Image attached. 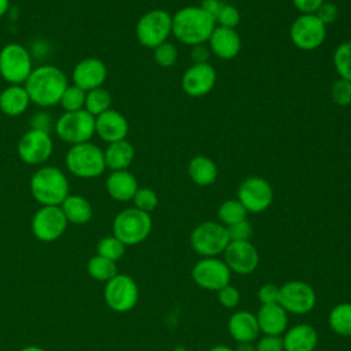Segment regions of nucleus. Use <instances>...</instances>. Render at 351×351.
Here are the masks:
<instances>
[{"label": "nucleus", "instance_id": "obj_1", "mask_svg": "<svg viewBox=\"0 0 351 351\" xmlns=\"http://www.w3.org/2000/svg\"><path fill=\"white\" fill-rule=\"evenodd\" d=\"M67 85L69 84L64 73L51 64L33 69L23 84L30 101L40 107H52L59 104Z\"/></svg>", "mask_w": 351, "mask_h": 351}, {"label": "nucleus", "instance_id": "obj_2", "mask_svg": "<svg viewBox=\"0 0 351 351\" xmlns=\"http://www.w3.org/2000/svg\"><path fill=\"white\" fill-rule=\"evenodd\" d=\"M215 26V21L200 7H182L171 15V34L185 45L206 44Z\"/></svg>", "mask_w": 351, "mask_h": 351}, {"label": "nucleus", "instance_id": "obj_3", "mask_svg": "<svg viewBox=\"0 0 351 351\" xmlns=\"http://www.w3.org/2000/svg\"><path fill=\"white\" fill-rule=\"evenodd\" d=\"M30 193L41 206H60L70 195L66 174L55 166H43L30 178Z\"/></svg>", "mask_w": 351, "mask_h": 351}, {"label": "nucleus", "instance_id": "obj_4", "mask_svg": "<svg viewBox=\"0 0 351 351\" xmlns=\"http://www.w3.org/2000/svg\"><path fill=\"white\" fill-rule=\"evenodd\" d=\"M64 162L67 170L78 178H96L107 169L103 151L90 141L71 145Z\"/></svg>", "mask_w": 351, "mask_h": 351}, {"label": "nucleus", "instance_id": "obj_5", "mask_svg": "<svg viewBox=\"0 0 351 351\" xmlns=\"http://www.w3.org/2000/svg\"><path fill=\"white\" fill-rule=\"evenodd\" d=\"M151 229V215L136 207L122 210L117 214L112 222L114 236L125 245H136L143 243L149 236Z\"/></svg>", "mask_w": 351, "mask_h": 351}, {"label": "nucleus", "instance_id": "obj_6", "mask_svg": "<svg viewBox=\"0 0 351 351\" xmlns=\"http://www.w3.org/2000/svg\"><path fill=\"white\" fill-rule=\"evenodd\" d=\"M95 119L86 110L63 112L55 123L56 136L70 145L88 143L96 134Z\"/></svg>", "mask_w": 351, "mask_h": 351}, {"label": "nucleus", "instance_id": "obj_7", "mask_svg": "<svg viewBox=\"0 0 351 351\" xmlns=\"http://www.w3.org/2000/svg\"><path fill=\"white\" fill-rule=\"evenodd\" d=\"M33 71L30 52L18 43H10L0 51V75L10 85H23Z\"/></svg>", "mask_w": 351, "mask_h": 351}, {"label": "nucleus", "instance_id": "obj_8", "mask_svg": "<svg viewBox=\"0 0 351 351\" xmlns=\"http://www.w3.org/2000/svg\"><path fill=\"white\" fill-rule=\"evenodd\" d=\"M230 243L226 226L214 221H204L196 225L191 233V247L193 251L203 256H218L223 254Z\"/></svg>", "mask_w": 351, "mask_h": 351}, {"label": "nucleus", "instance_id": "obj_9", "mask_svg": "<svg viewBox=\"0 0 351 351\" xmlns=\"http://www.w3.org/2000/svg\"><path fill=\"white\" fill-rule=\"evenodd\" d=\"M171 34V15L160 8L151 10L140 16L136 23L137 41L149 49L167 41Z\"/></svg>", "mask_w": 351, "mask_h": 351}, {"label": "nucleus", "instance_id": "obj_10", "mask_svg": "<svg viewBox=\"0 0 351 351\" xmlns=\"http://www.w3.org/2000/svg\"><path fill=\"white\" fill-rule=\"evenodd\" d=\"M53 151V141L49 132L32 128L18 141L16 152L19 159L30 166L45 163Z\"/></svg>", "mask_w": 351, "mask_h": 351}, {"label": "nucleus", "instance_id": "obj_11", "mask_svg": "<svg viewBox=\"0 0 351 351\" xmlns=\"http://www.w3.org/2000/svg\"><path fill=\"white\" fill-rule=\"evenodd\" d=\"M292 44L302 51L319 48L326 37V26L314 14H302L289 29Z\"/></svg>", "mask_w": 351, "mask_h": 351}, {"label": "nucleus", "instance_id": "obj_12", "mask_svg": "<svg viewBox=\"0 0 351 351\" xmlns=\"http://www.w3.org/2000/svg\"><path fill=\"white\" fill-rule=\"evenodd\" d=\"M317 295L313 287L304 281L292 280L280 287L278 304L291 314L303 315L315 307Z\"/></svg>", "mask_w": 351, "mask_h": 351}, {"label": "nucleus", "instance_id": "obj_13", "mask_svg": "<svg viewBox=\"0 0 351 351\" xmlns=\"http://www.w3.org/2000/svg\"><path fill=\"white\" fill-rule=\"evenodd\" d=\"M104 300L117 313L130 311L138 300V287L128 274H117L106 282Z\"/></svg>", "mask_w": 351, "mask_h": 351}, {"label": "nucleus", "instance_id": "obj_14", "mask_svg": "<svg viewBox=\"0 0 351 351\" xmlns=\"http://www.w3.org/2000/svg\"><path fill=\"white\" fill-rule=\"evenodd\" d=\"M237 200L247 213H263L273 203V188L262 177H248L237 188Z\"/></svg>", "mask_w": 351, "mask_h": 351}, {"label": "nucleus", "instance_id": "obj_15", "mask_svg": "<svg viewBox=\"0 0 351 351\" xmlns=\"http://www.w3.org/2000/svg\"><path fill=\"white\" fill-rule=\"evenodd\" d=\"M232 271L226 263L217 256L202 258L192 267V280L196 285L207 291H219L230 284Z\"/></svg>", "mask_w": 351, "mask_h": 351}, {"label": "nucleus", "instance_id": "obj_16", "mask_svg": "<svg viewBox=\"0 0 351 351\" xmlns=\"http://www.w3.org/2000/svg\"><path fill=\"white\" fill-rule=\"evenodd\" d=\"M67 223L60 206H41L33 215L32 232L41 241H55L64 233Z\"/></svg>", "mask_w": 351, "mask_h": 351}, {"label": "nucleus", "instance_id": "obj_17", "mask_svg": "<svg viewBox=\"0 0 351 351\" xmlns=\"http://www.w3.org/2000/svg\"><path fill=\"white\" fill-rule=\"evenodd\" d=\"M223 262L230 271L247 276L259 265V254L251 241H230L223 251Z\"/></svg>", "mask_w": 351, "mask_h": 351}, {"label": "nucleus", "instance_id": "obj_18", "mask_svg": "<svg viewBox=\"0 0 351 351\" xmlns=\"http://www.w3.org/2000/svg\"><path fill=\"white\" fill-rule=\"evenodd\" d=\"M217 81V73L210 63H193L182 77V90L191 97H203L211 92Z\"/></svg>", "mask_w": 351, "mask_h": 351}, {"label": "nucleus", "instance_id": "obj_19", "mask_svg": "<svg viewBox=\"0 0 351 351\" xmlns=\"http://www.w3.org/2000/svg\"><path fill=\"white\" fill-rule=\"evenodd\" d=\"M107 78V67L99 58H85L80 60L71 73L73 84L85 92L103 86Z\"/></svg>", "mask_w": 351, "mask_h": 351}, {"label": "nucleus", "instance_id": "obj_20", "mask_svg": "<svg viewBox=\"0 0 351 351\" xmlns=\"http://www.w3.org/2000/svg\"><path fill=\"white\" fill-rule=\"evenodd\" d=\"M95 118V132L103 141L110 144L126 138L129 123L119 111L110 108Z\"/></svg>", "mask_w": 351, "mask_h": 351}, {"label": "nucleus", "instance_id": "obj_21", "mask_svg": "<svg viewBox=\"0 0 351 351\" xmlns=\"http://www.w3.org/2000/svg\"><path fill=\"white\" fill-rule=\"evenodd\" d=\"M207 43L211 53L222 60L236 58L241 49V40L236 29L215 26Z\"/></svg>", "mask_w": 351, "mask_h": 351}, {"label": "nucleus", "instance_id": "obj_22", "mask_svg": "<svg viewBox=\"0 0 351 351\" xmlns=\"http://www.w3.org/2000/svg\"><path fill=\"white\" fill-rule=\"evenodd\" d=\"M255 315L263 335L281 336L288 329V313L278 303L262 304Z\"/></svg>", "mask_w": 351, "mask_h": 351}, {"label": "nucleus", "instance_id": "obj_23", "mask_svg": "<svg viewBox=\"0 0 351 351\" xmlns=\"http://www.w3.org/2000/svg\"><path fill=\"white\" fill-rule=\"evenodd\" d=\"M282 344L284 351H314L318 344V333L310 324H296L285 330Z\"/></svg>", "mask_w": 351, "mask_h": 351}, {"label": "nucleus", "instance_id": "obj_24", "mask_svg": "<svg viewBox=\"0 0 351 351\" xmlns=\"http://www.w3.org/2000/svg\"><path fill=\"white\" fill-rule=\"evenodd\" d=\"M228 330L230 336L236 340V343H252L258 339V335L261 333L256 315L245 310H239L229 317Z\"/></svg>", "mask_w": 351, "mask_h": 351}, {"label": "nucleus", "instance_id": "obj_25", "mask_svg": "<svg viewBox=\"0 0 351 351\" xmlns=\"http://www.w3.org/2000/svg\"><path fill=\"white\" fill-rule=\"evenodd\" d=\"M138 189L136 177L128 170L111 171L106 180L108 196L117 202H129Z\"/></svg>", "mask_w": 351, "mask_h": 351}, {"label": "nucleus", "instance_id": "obj_26", "mask_svg": "<svg viewBox=\"0 0 351 351\" xmlns=\"http://www.w3.org/2000/svg\"><path fill=\"white\" fill-rule=\"evenodd\" d=\"M30 103V97L23 85H8L0 93V111L8 117L22 115Z\"/></svg>", "mask_w": 351, "mask_h": 351}, {"label": "nucleus", "instance_id": "obj_27", "mask_svg": "<svg viewBox=\"0 0 351 351\" xmlns=\"http://www.w3.org/2000/svg\"><path fill=\"white\" fill-rule=\"evenodd\" d=\"M106 167L111 171L128 170L134 159V147L126 138L110 143L103 151Z\"/></svg>", "mask_w": 351, "mask_h": 351}, {"label": "nucleus", "instance_id": "obj_28", "mask_svg": "<svg viewBox=\"0 0 351 351\" xmlns=\"http://www.w3.org/2000/svg\"><path fill=\"white\" fill-rule=\"evenodd\" d=\"M188 174L193 184L199 186H208L215 182L218 177V169L213 159L204 155H197L189 160Z\"/></svg>", "mask_w": 351, "mask_h": 351}, {"label": "nucleus", "instance_id": "obj_29", "mask_svg": "<svg viewBox=\"0 0 351 351\" xmlns=\"http://www.w3.org/2000/svg\"><path fill=\"white\" fill-rule=\"evenodd\" d=\"M60 208L67 219L74 225H84L92 219L93 208L90 203L80 195H69L60 204Z\"/></svg>", "mask_w": 351, "mask_h": 351}, {"label": "nucleus", "instance_id": "obj_30", "mask_svg": "<svg viewBox=\"0 0 351 351\" xmlns=\"http://www.w3.org/2000/svg\"><path fill=\"white\" fill-rule=\"evenodd\" d=\"M328 324L335 333L351 337V303L344 302L332 307L328 315Z\"/></svg>", "mask_w": 351, "mask_h": 351}, {"label": "nucleus", "instance_id": "obj_31", "mask_svg": "<svg viewBox=\"0 0 351 351\" xmlns=\"http://www.w3.org/2000/svg\"><path fill=\"white\" fill-rule=\"evenodd\" d=\"M111 101H112V99H111L110 92L107 89H104L103 86H100V88L86 92L84 110H86L93 117H97L111 108Z\"/></svg>", "mask_w": 351, "mask_h": 351}, {"label": "nucleus", "instance_id": "obj_32", "mask_svg": "<svg viewBox=\"0 0 351 351\" xmlns=\"http://www.w3.org/2000/svg\"><path fill=\"white\" fill-rule=\"evenodd\" d=\"M247 210L237 199H228L218 207L219 223L223 226H230L243 219H247Z\"/></svg>", "mask_w": 351, "mask_h": 351}, {"label": "nucleus", "instance_id": "obj_33", "mask_svg": "<svg viewBox=\"0 0 351 351\" xmlns=\"http://www.w3.org/2000/svg\"><path fill=\"white\" fill-rule=\"evenodd\" d=\"M88 273L92 278L97 280V281H108L111 280L114 276L118 274L117 271V265L114 261H110L104 256L100 255H95L88 261L86 265Z\"/></svg>", "mask_w": 351, "mask_h": 351}, {"label": "nucleus", "instance_id": "obj_34", "mask_svg": "<svg viewBox=\"0 0 351 351\" xmlns=\"http://www.w3.org/2000/svg\"><path fill=\"white\" fill-rule=\"evenodd\" d=\"M333 66L339 78L351 81V41L339 44L333 52Z\"/></svg>", "mask_w": 351, "mask_h": 351}, {"label": "nucleus", "instance_id": "obj_35", "mask_svg": "<svg viewBox=\"0 0 351 351\" xmlns=\"http://www.w3.org/2000/svg\"><path fill=\"white\" fill-rule=\"evenodd\" d=\"M85 97H86V92L81 88H78L77 85H67V88L64 89L59 104L62 106V108L64 110V112L69 111H78V110H84L85 107Z\"/></svg>", "mask_w": 351, "mask_h": 351}, {"label": "nucleus", "instance_id": "obj_36", "mask_svg": "<svg viewBox=\"0 0 351 351\" xmlns=\"http://www.w3.org/2000/svg\"><path fill=\"white\" fill-rule=\"evenodd\" d=\"M125 244L121 243L114 234L103 237L97 244V255L117 262L125 254Z\"/></svg>", "mask_w": 351, "mask_h": 351}, {"label": "nucleus", "instance_id": "obj_37", "mask_svg": "<svg viewBox=\"0 0 351 351\" xmlns=\"http://www.w3.org/2000/svg\"><path fill=\"white\" fill-rule=\"evenodd\" d=\"M178 49L173 43L165 41L154 48V60L160 67H171L177 63Z\"/></svg>", "mask_w": 351, "mask_h": 351}, {"label": "nucleus", "instance_id": "obj_38", "mask_svg": "<svg viewBox=\"0 0 351 351\" xmlns=\"http://www.w3.org/2000/svg\"><path fill=\"white\" fill-rule=\"evenodd\" d=\"M132 200H133L136 208H138L144 213H148V214L151 211H154L159 203L156 192L151 188H138Z\"/></svg>", "mask_w": 351, "mask_h": 351}, {"label": "nucleus", "instance_id": "obj_39", "mask_svg": "<svg viewBox=\"0 0 351 351\" xmlns=\"http://www.w3.org/2000/svg\"><path fill=\"white\" fill-rule=\"evenodd\" d=\"M330 99L335 104L346 107L351 104V81L337 78L330 86Z\"/></svg>", "mask_w": 351, "mask_h": 351}, {"label": "nucleus", "instance_id": "obj_40", "mask_svg": "<svg viewBox=\"0 0 351 351\" xmlns=\"http://www.w3.org/2000/svg\"><path fill=\"white\" fill-rule=\"evenodd\" d=\"M239 23H240V12L234 5H230V4H225L215 19L217 26L229 27V29H236Z\"/></svg>", "mask_w": 351, "mask_h": 351}, {"label": "nucleus", "instance_id": "obj_41", "mask_svg": "<svg viewBox=\"0 0 351 351\" xmlns=\"http://www.w3.org/2000/svg\"><path fill=\"white\" fill-rule=\"evenodd\" d=\"M226 230L230 241H250L254 232L251 222L247 219H243L234 225L226 226Z\"/></svg>", "mask_w": 351, "mask_h": 351}, {"label": "nucleus", "instance_id": "obj_42", "mask_svg": "<svg viewBox=\"0 0 351 351\" xmlns=\"http://www.w3.org/2000/svg\"><path fill=\"white\" fill-rule=\"evenodd\" d=\"M218 302L226 308H234L240 303V292L236 287L228 284L218 291Z\"/></svg>", "mask_w": 351, "mask_h": 351}, {"label": "nucleus", "instance_id": "obj_43", "mask_svg": "<svg viewBox=\"0 0 351 351\" xmlns=\"http://www.w3.org/2000/svg\"><path fill=\"white\" fill-rule=\"evenodd\" d=\"M325 26L333 23L337 19L339 15V10L336 7V4L330 3V1H324L319 8L315 11L314 14Z\"/></svg>", "mask_w": 351, "mask_h": 351}, {"label": "nucleus", "instance_id": "obj_44", "mask_svg": "<svg viewBox=\"0 0 351 351\" xmlns=\"http://www.w3.org/2000/svg\"><path fill=\"white\" fill-rule=\"evenodd\" d=\"M255 351H284L282 337L281 336H269L258 339L255 344Z\"/></svg>", "mask_w": 351, "mask_h": 351}, {"label": "nucleus", "instance_id": "obj_45", "mask_svg": "<svg viewBox=\"0 0 351 351\" xmlns=\"http://www.w3.org/2000/svg\"><path fill=\"white\" fill-rule=\"evenodd\" d=\"M278 292H280V287H277L276 284L267 282L258 289V299L261 304L278 303Z\"/></svg>", "mask_w": 351, "mask_h": 351}, {"label": "nucleus", "instance_id": "obj_46", "mask_svg": "<svg viewBox=\"0 0 351 351\" xmlns=\"http://www.w3.org/2000/svg\"><path fill=\"white\" fill-rule=\"evenodd\" d=\"M325 0H292V4L300 14H315Z\"/></svg>", "mask_w": 351, "mask_h": 351}, {"label": "nucleus", "instance_id": "obj_47", "mask_svg": "<svg viewBox=\"0 0 351 351\" xmlns=\"http://www.w3.org/2000/svg\"><path fill=\"white\" fill-rule=\"evenodd\" d=\"M211 51L206 44H197L193 45L191 49V59L193 63H208Z\"/></svg>", "mask_w": 351, "mask_h": 351}, {"label": "nucleus", "instance_id": "obj_48", "mask_svg": "<svg viewBox=\"0 0 351 351\" xmlns=\"http://www.w3.org/2000/svg\"><path fill=\"white\" fill-rule=\"evenodd\" d=\"M225 5V3H222L221 0H203L202 4L199 5L208 16H211L214 21L217 19V16L219 15L222 7Z\"/></svg>", "mask_w": 351, "mask_h": 351}, {"label": "nucleus", "instance_id": "obj_49", "mask_svg": "<svg viewBox=\"0 0 351 351\" xmlns=\"http://www.w3.org/2000/svg\"><path fill=\"white\" fill-rule=\"evenodd\" d=\"M233 351H255V346L252 343L243 341V343H237Z\"/></svg>", "mask_w": 351, "mask_h": 351}, {"label": "nucleus", "instance_id": "obj_50", "mask_svg": "<svg viewBox=\"0 0 351 351\" xmlns=\"http://www.w3.org/2000/svg\"><path fill=\"white\" fill-rule=\"evenodd\" d=\"M10 8V0H0V18L5 15Z\"/></svg>", "mask_w": 351, "mask_h": 351}, {"label": "nucleus", "instance_id": "obj_51", "mask_svg": "<svg viewBox=\"0 0 351 351\" xmlns=\"http://www.w3.org/2000/svg\"><path fill=\"white\" fill-rule=\"evenodd\" d=\"M208 351H233V348L229 346H225V344H217V346L211 347Z\"/></svg>", "mask_w": 351, "mask_h": 351}, {"label": "nucleus", "instance_id": "obj_52", "mask_svg": "<svg viewBox=\"0 0 351 351\" xmlns=\"http://www.w3.org/2000/svg\"><path fill=\"white\" fill-rule=\"evenodd\" d=\"M19 351H45V350L38 347V346H27V347H23L22 350H19Z\"/></svg>", "mask_w": 351, "mask_h": 351}, {"label": "nucleus", "instance_id": "obj_53", "mask_svg": "<svg viewBox=\"0 0 351 351\" xmlns=\"http://www.w3.org/2000/svg\"><path fill=\"white\" fill-rule=\"evenodd\" d=\"M314 351H315V350H314Z\"/></svg>", "mask_w": 351, "mask_h": 351}]
</instances>
